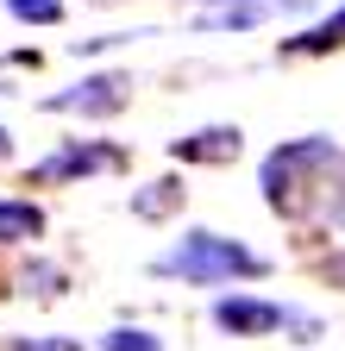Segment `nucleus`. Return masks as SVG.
<instances>
[{
    "mask_svg": "<svg viewBox=\"0 0 345 351\" xmlns=\"http://www.w3.org/2000/svg\"><path fill=\"white\" fill-rule=\"evenodd\" d=\"M339 44H345V7L326 13L320 25H308V32L283 38V57H326V51H339Z\"/></svg>",
    "mask_w": 345,
    "mask_h": 351,
    "instance_id": "10",
    "label": "nucleus"
},
{
    "mask_svg": "<svg viewBox=\"0 0 345 351\" xmlns=\"http://www.w3.org/2000/svg\"><path fill=\"white\" fill-rule=\"evenodd\" d=\"M101 351H163V339L145 332V326H113V332L101 339Z\"/></svg>",
    "mask_w": 345,
    "mask_h": 351,
    "instance_id": "13",
    "label": "nucleus"
},
{
    "mask_svg": "<svg viewBox=\"0 0 345 351\" xmlns=\"http://www.w3.org/2000/svg\"><path fill=\"white\" fill-rule=\"evenodd\" d=\"M207 320L220 326L226 339H276V332L289 345H314L320 339V320L308 314V307H289V301H270V295H245V289L213 295Z\"/></svg>",
    "mask_w": 345,
    "mask_h": 351,
    "instance_id": "3",
    "label": "nucleus"
},
{
    "mask_svg": "<svg viewBox=\"0 0 345 351\" xmlns=\"http://www.w3.org/2000/svg\"><path fill=\"white\" fill-rule=\"evenodd\" d=\"M283 7H308V0H245V7H213V13H201V25L207 32H251V25H264Z\"/></svg>",
    "mask_w": 345,
    "mask_h": 351,
    "instance_id": "9",
    "label": "nucleus"
},
{
    "mask_svg": "<svg viewBox=\"0 0 345 351\" xmlns=\"http://www.w3.org/2000/svg\"><path fill=\"white\" fill-rule=\"evenodd\" d=\"M320 270H326V282H345V251H339V257H326Z\"/></svg>",
    "mask_w": 345,
    "mask_h": 351,
    "instance_id": "15",
    "label": "nucleus"
},
{
    "mask_svg": "<svg viewBox=\"0 0 345 351\" xmlns=\"http://www.w3.org/2000/svg\"><path fill=\"white\" fill-rule=\"evenodd\" d=\"M101 169H126V151H119V145H101V138H63L51 157H38V163L25 169V189L75 182V176H101Z\"/></svg>",
    "mask_w": 345,
    "mask_h": 351,
    "instance_id": "4",
    "label": "nucleus"
},
{
    "mask_svg": "<svg viewBox=\"0 0 345 351\" xmlns=\"http://www.w3.org/2000/svg\"><path fill=\"white\" fill-rule=\"evenodd\" d=\"M13 157V138H7V125H0V163H7Z\"/></svg>",
    "mask_w": 345,
    "mask_h": 351,
    "instance_id": "16",
    "label": "nucleus"
},
{
    "mask_svg": "<svg viewBox=\"0 0 345 351\" xmlns=\"http://www.w3.org/2000/svg\"><path fill=\"white\" fill-rule=\"evenodd\" d=\"M126 101H132V75H126V69H95V75H82L75 88H63V95H45L38 107H45V113H82V119H107V113H119Z\"/></svg>",
    "mask_w": 345,
    "mask_h": 351,
    "instance_id": "5",
    "label": "nucleus"
},
{
    "mask_svg": "<svg viewBox=\"0 0 345 351\" xmlns=\"http://www.w3.org/2000/svg\"><path fill=\"white\" fill-rule=\"evenodd\" d=\"M239 151H245V132L239 125H201V132H189V138L169 145L176 163H233Z\"/></svg>",
    "mask_w": 345,
    "mask_h": 351,
    "instance_id": "6",
    "label": "nucleus"
},
{
    "mask_svg": "<svg viewBox=\"0 0 345 351\" xmlns=\"http://www.w3.org/2000/svg\"><path fill=\"white\" fill-rule=\"evenodd\" d=\"M182 195H189V189L176 182V176H163V182H145L126 207H132L139 219H163V213H176V207H182Z\"/></svg>",
    "mask_w": 345,
    "mask_h": 351,
    "instance_id": "11",
    "label": "nucleus"
},
{
    "mask_svg": "<svg viewBox=\"0 0 345 351\" xmlns=\"http://www.w3.org/2000/svg\"><path fill=\"white\" fill-rule=\"evenodd\" d=\"M151 270L169 276V282H189V289H220V282H257V276H270V257H257L251 245H239L226 232L189 226L169 251H157Z\"/></svg>",
    "mask_w": 345,
    "mask_h": 351,
    "instance_id": "2",
    "label": "nucleus"
},
{
    "mask_svg": "<svg viewBox=\"0 0 345 351\" xmlns=\"http://www.w3.org/2000/svg\"><path fill=\"white\" fill-rule=\"evenodd\" d=\"M339 176H345V151L314 132V138H289V145H276V151L264 157V169H257V189H264V207H270V213L301 219L314 201L333 207Z\"/></svg>",
    "mask_w": 345,
    "mask_h": 351,
    "instance_id": "1",
    "label": "nucleus"
},
{
    "mask_svg": "<svg viewBox=\"0 0 345 351\" xmlns=\"http://www.w3.org/2000/svg\"><path fill=\"white\" fill-rule=\"evenodd\" d=\"M7 13L25 25H63V0H7Z\"/></svg>",
    "mask_w": 345,
    "mask_h": 351,
    "instance_id": "12",
    "label": "nucleus"
},
{
    "mask_svg": "<svg viewBox=\"0 0 345 351\" xmlns=\"http://www.w3.org/2000/svg\"><path fill=\"white\" fill-rule=\"evenodd\" d=\"M63 289H69V270L51 257H25L13 270V295H25V301H57Z\"/></svg>",
    "mask_w": 345,
    "mask_h": 351,
    "instance_id": "8",
    "label": "nucleus"
},
{
    "mask_svg": "<svg viewBox=\"0 0 345 351\" xmlns=\"http://www.w3.org/2000/svg\"><path fill=\"white\" fill-rule=\"evenodd\" d=\"M7 351H82V339H69V332H38V339H7Z\"/></svg>",
    "mask_w": 345,
    "mask_h": 351,
    "instance_id": "14",
    "label": "nucleus"
},
{
    "mask_svg": "<svg viewBox=\"0 0 345 351\" xmlns=\"http://www.w3.org/2000/svg\"><path fill=\"white\" fill-rule=\"evenodd\" d=\"M32 239H45V207L32 195H0V251L32 245Z\"/></svg>",
    "mask_w": 345,
    "mask_h": 351,
    "instance_id": "7",
    "label": "nucleus"
}]
</instances>
